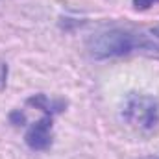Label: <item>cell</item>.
I'll return each instance as SVG.
<instances>
[{
  "label": "cell",
  "mask_w": 159,
  "mask_h": 159,
  "mask_svg": "<svg viewBox=\"0 0 159 159\" xmlns=\"http://www.w3.org/2000/svg\"><path fill=\"white\" fill-rule=\"evenodd\" d=\"M54 115L50 111H44L43 117L35 122H32L26 129L24 141L32 150H46L52 144V124H54Z\"/></svg>",
  "instance_id": "3957f363"
},
{
  "label": "cell",
  "mask_w": 159,
  "mask_h": 159,
  "mask_svg": "<svg viewBox=\"0 0 159 159\" xmlns=\"http://www.w3.org/2000/svg\"><path fill=\"white\" fill-rule=\"evenodd\" d=\"M143 159H159V156H148V157H143Z\"/></svg>",
  "instance_id": "5b68a950"
},
{
  "label": "cell",
  "mask_w": 159,
  "mask_h": 159,
  "mask_svg": "<svg viewBox=\"0 0 159 159\" xmlns=\"http://www.w3.org/2000/svg\"><path fill=\"white\" fill-rule=\"evenodd\" d=\"M131 4H133V7H135L137 11H146V9H150L152 6L159 4V0H131Z\"/></svg>",
  "instance_id": "277c9868"
},
{
  "label": "cell",
  "mask_w": 159,
  "mask_h": 159,
  "mask_svg": "<svg viewBox=\"0 0 159 159\" xmlns=\"http://www.w3.org/2000/svg\"><path fill=\"white\" fill-rule=\"evenodd\" d=\"M139 48H150V44L141 35L122 30V28H107L98 34H94L89 43L87 50L94 59H113L128 56Z\"/></svg>",
  "instance_id": "6da1fadb"
},
{
  "label": "cell",
  "mask_w": 159,
  "mask_h": 159,
  "mask_svg": "<svg viewBox=\"0 0 159 159\" xmlns=\"http://www.w3.org/2000/svg\"><path fill=\"white\" fill-rule=\"evenodd\" d=\"M122 119L135 129H154L159 122V102L150 94L131 93L124 102Z\"/></svg>",
  "instance_id": "7a4b0ae2"
}]
</instances>
